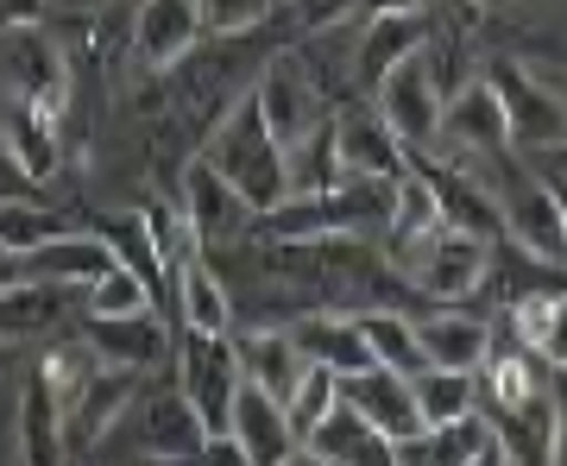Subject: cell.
<instances>
[{
	"instance_id": "7dc6e473",
	"label": "cell",
	"mask_w": 567,
	"mask_h": 466,
	"mask_svg": "<svg viewBox=\"0 0 567 466\" xmlns=\"http://www.w3.org/2000/svg\"><path fill=\"white\" fill-rule=\"evenodd\" d=\"M278 466H328L322 454H316V447H290V454H284Z\"/></svg>"
},
{
	"instance_id": "603a6c76",
	"label": "cell",
	"mask_w": 567,
	"mask_h": 466,
	"mask_svg": "<svg viewBox=\"0 0 567 466\" xmlns=\"http://www.w3.org/2000/svg\"><path fill=\"white\" fill-rule=\"evenodd\" d=\"M171 309H177V328L189 334H234V297H227L221 271L208 252L177 265V278H171Z\"/></svg>"
},
{
	"instance_id": "83f0119b",
	"label": "cell",
	"mask_w": 567,
	"mask_h": 466,
	"mask_svg": "<svg viewBox=\"0 0 567 466\" xmlns=\"http://www.w3.org/2000/svg\"><path fill=\"white\" fill-rule=\"evenodd\" d=\"M303 447H316L328 466H398V454H391V435H379V428L365 423L360 410H347V404L328 410Z\"/></svg>"
},
{
	"instance_id": "f907efd6",
	"label": "cell",
	"mask_w": 567,
	"mask_h": 466,
	"mask_svg": "<svg viewBox=\"0 0 567 466\" xmlns=\"http://www.w3.org/2000/svg\"><path fill=\"white\" fill-rule=\"evenodd\" d=\"M271 7H290V0H271Z\"/></svg>"
},
{
	"instance_id": "d6a6232c",
	"label": "cell",
	"mask_w": 567,
	"mask_h": 466,
	"mask_svg": "<svg viewBox=\"0 0 567 466\" xmlns=\"http://www.w3.org/2000/svg\"><path fill=\"white\" fill-rule=\"evenodd\" d=\"M284 170H290V196H316L341 183V152H334V114L309 126L297 145H284Z\"/></svg>"
},
{
	"instance_id": "cb8c5ba5",
	"label": "cell",
	"mask_w": 567,
	"mask_h": 466,
	"mask_svg": "<svg viewBox=\"0 0 567 466\" xmlns=\"http://www.w3.org/2000/svg\"><path fill=\"white\" fill-rule=\"evenodd\" d=\"M76 303H82L76 284H13L0 290V334L7 341H39V334L70 322Z\"/></svg>"
},
{
	"instance_id": "9c48e42d",
	"label": "cell",
	"mask_w": 567,
	"mask_h": 466,
	"mask_svg": "<svg viewBox=\"0 0 567 466\" xmlns=\"http://www.w3.org/2000/svg\"><path fill=\"white\" fill-rule=\"evenodd\" d=\"M429 152H447V158H505L511 152V121L486 76L461 82L442 102V133H435Z\"/></svg>"
},
{
	"instance_id": "4fadbf2b",
	"label": "cell",
	"mask_w": 567,
	"mask_h": 466,
	"mask_svg": "<svg viewBox=\"0 0 567 466\" xmlns=\"http://www.w3.org/2000/svg\"><path fill=\"white\" fill-rule=\"evenodd\" d=\"M133 397H140V372L102 365V372H95V385L63 410V454H70V460H89V454L114 435V423H121V410L133 404Z\"/></svg>"
},
{
	"instance_id": "681fc988",
	"label": "cell",
	"mask_w": 567,
	"mask_h": 466,
	"mask_svg": "<svg viewBox=\"0 0 567 466\" xmlns=\"http://www.w3.org/2000/svg\"><path fill=\"white\" fill-rule=\"evenodd\" d=\"M447 7H454V13H461V20H473V13H480V7H486V0H447Z\"/></svg>"
},
{
	"instance_id": "30bf717a",
	"label": "cell",
	"mask_w": 567,
	"mask_h": 466,
	"mask_svg": "<svg viewBox=\"0 0 567 466\" xmlns=\"http://www.w3.org/2000/svg\"><path fill=\"white\" fill-rule=\"evenodd\" d=\"M372 107H379V121L398 133V145H404L410 158L435 145V133H442V89H435V76H429L423 51H416L410 63H398V70L372 89Z\"/></svg>"
},
{
	"instance_id": "bcb514c9",
	"label": "cell",
	"mask_w": 567,
	"mask_h": 466,
	"mask_svg": "<svg viewBox=\"0 0 567 466\" xmlns=\"http://www.w3.org/2000/svg\"><path fill=\"white\" fill-rule=\"evenodd\" d=\"M13 284H25V252H7L0 246V290H13Z\"/></svg>"
},
{
	"instance_id": "ee69618b",
	"label": "cell",
	"mask_w": 567,
	"mask_h": 466,
	"mask_svg": "<svg viewBox=\"0 0 567 466\" xmlns=\"http://www.w3.org/2000/svg\"><path fill=\"white\" fill-rule=\"evenodd\" d=\"M189 466H252V460L240 454V442H234V435H208V442L196 447V460H189Z\"/></svg>"
},
{
	"instance_id": "f1b7e54d",
	"label": "cell",
	"mask_w": 567,
	"mask_h": 466,
	"mask_svg": "<svg viewBox=\"0 0 567 466\" xmlns=\"http://www.w3.org/2000/svg\"><path fill=\"white\" fill-rule=\"evenodd\" d=\"M203 442H208V428L177 385L145 404V460H196Z\"/></svg>"
},
{
	"instance_id": "5b68a950",
	"label": "cell",
	"mask_w": 567,
	"mask_h": 466,
	"mask_svg": "<svg viewBox=\"0 0 567 466\" xmlns=\"http://www.w3.org/2000/svg\"><path fill=\"white\" fill-rule=\"evenodd\" d=\"M486 82L492 95H498V107H505L511 121V152H561L567 145V107L555 89H543L536 82V70H529L524 58H492L486 63Z\"/></svg>"
},
{
	"instance_id": "484cf974",
	"label": "cell",
	"mask_w": 567,
	"mask_h": 466,
	"mask_svg": "<svg viewBox=\"0 0 567 466\" xmlns=\"http://www.w3.org/2000/svg\"><path fill=\"white\" fill-rule=\"evenodd\" d=\"M95 240L114 252V265H121V271H133V278L145 284L152 309L171 303V278H164L158 252H152V234H145L140 208H114V215H95Z\"/></svg>"
},
{
	"instance_id": "ffe728a7",
	"label": "cell",
	"mask_w": 567,
	"mask_h": 466,
	"mask_svg": "<svg viewBox=\"0 0 567 466\" xmlns=\"http://www.w3.org/2000/svg\"><path fill=\"white\" fill-rule=\"evenodd\" d=\"M341 404L360 410L365 423L379 428V435H391V442H404V435H416V397H410V379H398V372H385V365H365V372H347L341 379Z\"/></svg>"
},
{
	"instance_id": "f6af8a7d",
	"label": "cell",
	"mask_w": 567,
	"mask_h": 466,
	"mask_svg": "<svg viewBox=\"0 0 567 466\" xmlns=\"http://www.w3.org/2000/svg\"><path fill=\"white\" fill-rule=\"evenodd\" d=\"M429 0H360L365 20H379V13H423Z\"/></svg>"
},
{
	"instance_id": "52a82bcc",
	"label": "cell",
	"mask_w": 567,
	"mask_h": 466,
	"mask_svg": "<svg viewBox=\"0 0 567 466\" xmlns=\"http://www.w3.org/2000/svg\"><path fill=\"white\" fill-rule=\"evenodd\" d=\"M183 221H189V234H196V246H203L208 259L215 252H234V246H246L252 234H259V215L240 203V189L215 170V164L196 152V158L183 164Z\"/></svg>"
},
{
	"instance_id": "277c9868",
	"label": "cell",
	"mask_w": 567,
	"mask_h": 466,
	"mask_svg": "<svg viewBox=\"0 0 567 466\" xmlns=\"http://www.w3.org/2000/svg\"><path fill=\"white\" fill-rule=\"evenodd\" d=\"M252 102H259V114H265V126H271V139L278 145H297L309 126H322L328 114H334L328 89L316 82V70L303 63L297 44H284V51H271V58L259 63Z\"/></svg>"
},
{
	"instance_id": "d6986e66",
	"label": "cell",
	"mask_w": 567,
	"mask_h": 466,
	"mask_svg": "<svg viewBox=\"0 0 567 466\" xmlns=\"http://www.w3.org/2000/svg\"><path fill=\"white\" fill-rule=\"evenodd\" d=\"M416 346H423L429 365L480 379V365L492 353V328L466 309H429V315H416Z\"/></svg>"
},
{
	"instance_id": "f546056e",
	"label": "cell",
	"mask_w": 567,
	"mask_h": 466,
	"mask_svg": "<svg viewBox=\"0 0 567 466\" xmlns=\"http://www.w3.org/2000/svg\"><path fill=\"white\" fill-rule=\"evenodd\" d=\"M20 466H70L63 454V410L44 385V372H32L20 391Z\"/></svg>"
},
{
	"instance_id": "7402d4cb",
	"label": "cell",
	"mask_w": 567,
	"mask_h": 466,
	"mask_svg": "<svg viewBox=\"0 0 567 466\" xmlns=\"http://www.w3.org/2000/svg\"><path fill=\"white\" fill-rule=\"evenodd\" d=\"M0 152L20 164L25 183H51L63 170V139H58V121L44 114V107L32 102H7V114H0Z\"/></svg>"
},
{
	"instance_id": "9a60e30c",
	"label": "cell",
	"mask_w": 567,
	"mask_h": 466,
	"mask_svg": "<svg viewBox=\"0 0 567 466\" xmlns=\"http://www.w3.org/2000/svg\"><path fill=\"white\" fill-rule=\"evenodd\" d=\"M82 341L102 353V365L152 372L171 353V322L158 309H140V315H82Z\"/></svg>"
},
{
	"instance_id": "ac0fdd59",
	"label": "cell",
	"mask_w": 567,
	"mask_h": 466,
	"mask_svg": "<svg viewBox=\"0 0 567 466\" xmlns=\"http://www.w3.org/2000/svg\"><path fill=\"white\" fill-rule=\"evenodd\" d=\"M227 341H234V360H240V379H246V385H259L265 397L290 404V391L303 385L309 360L297 353V341L284 334V322H271V328H240V334H227Z\"/></svg>"
},
{
	"instance_id": "7bdbcfd3",
	"label": "cell",
	"mask_w": 567,
	"mask_h": 466,
	"mask_svg": "<svg viewBox=\"0 0 567 466\" xmlns=\"http://www.w3.org/2000/svg\"><path fill=\"white\" fill-rule=\"evenodd\" d=\"M44 13H51V0H0V39H7V32L44 25Z\"/></svg>"
},
{
	"instance_id": "74e56055",
	"label": "cell",
	"mask_w": 567,
	"mask_h": 466,
	"mask_svg": "<svg viewBox=\"0 0 567 466\" xmlns=\"http://www.w3.org/2000/svg\"><path fill=\"white\" fill-rule=\"evenodd\" d=\"M334 404H341V379H334L328 365H309L303 385L290 391V404H284V416H290V428H297V442H309V435H316V423H322Z\"/></svg>"
},
{
	"instance_id": "8d00e7d4",
	"label": "cell",
	"mask_w": 567,
	"mask_h": 466,
	"mask_svg": "<svg viewBox=\"0 0 567 466\" xmlns=\"http://www.w3.org/2000/svg\"><path fill=\"white\" fill-rule=\"evenodd\" d=\"M140 221H145V234H152V252H158L164 278H177V265L203 252V246H196V234H189V221H183V208L145 203V208H140Z\"/></svg>"
},
{
	"instance_id": "8fae6325",
	"label": "cell",
	"mask_w": 567,
	"mask_h": 466,
	"mask_svg": "<svg viewBox=\"0 0 567 466\" xmlns=\"http://www.w3.org/2000/svg\"><path fill=\"white\" fill-rule=\"evenodd\" d=\"M334 152H341V177H379L398 183L410 170V152L398 145L372 102H341L334 107Z\"/></svg>"
},
{
	"instance_id": "c3c4849f",
	"label": "cell",
	"mask_w": 567,
	"mask_h": 466,
	"mask_svg": "<svg viewBox=\"0 0 567 466\" xmlns=\"http://www.w3.org/2000/svg\"><path fill=\"white\" fill-rule=\"evenodd\" d=\"M473 466H511V460H505V447L492 442V447H486V454H480V460H473Z\"/></svg>"
},
{
	"instance_id": "2e32d148",
	"label": "cell",
	"mask_w": 567,
	"mask_h": 466,
	"mask_svg": "<svg viewBox=\"0 0 567 466\" xmlns=\"http://www.w3.org/2000/svg\"><path fill=\"white\" fill-rule=\"evenodd\" d=\"M284 334L297 341V353H303L309 365H328L334 379L372 365V346H365L360 322H353L347 309H297V315L284 322Z\"/></svg>"
},
{
	"instance_id": "1f68e13d",
	"label": "cell",
	"mask_w": 567,
	"mask_h": 466,
	"mask_svg": "<svg viewBox=\"0 0 567 466\" xmlns=\"http://www.w3.org/2000/svg\"><path fill=\"white\" fill-rule=\"evenodd\" d=\"M410 397H416V423L423 428H442V423H461L480 410V379L466 372H442V365H423L410 379Z\"/></svg>"
},
{
	"instance_id": "8992f818",
	"label": "cell",
	"mask_w": 567,
	"mask_h": 466,
	"mask_svg": "<svg viewBox=\"0 0 567 466\" xmlns=\"http://www.w3.org/2000/svg\"><path fill=\"white\" fill-rule=\"evenodd\" d=\"M410 170L429 183L435 215H442L447 234H466V240H486V246L505 240V208H498V196H492V183L473 177L461 158H447V152H416Z\"/></svg>"
},
{
	"instance_id": "7a4b0ae2",
	"label": "cell",
	"mask_w": 567,
	"mask_h": 466,
	"mask_svg": "<svg viewBox=\"0 0 567 466\" xmlns=\"http://www.w3.org/2000/svg\"><path fill=\"white\" fill-rule=\"evenodd\" d=\"M391 271H398V278H410V290H416V297H429L435 309H454V303H466V297H480V290H486L492 246L435 227V234H423V240L391 246Z\"/></svg>"
},
{
	"instance_id": "d4e9b609",
	"label": "cell",
	"mask_w": 567,
	"mask_h": 466,
	"mask_svg": "<svg viewBox=\"0 0 567 466\" xmlns=\"http://www.w3.org/2000/svg\"><path fill=\"white\" fill-rule=\"evenodd\" d=\"M114 271V252H107L95 234H58L44 240L39 252H25V284H95Z\"/></svg>"
},
{
	"instance_id": "44dd1931",
	"label": "cell",
	"mask_w": 567,
	"mask_h": 466,
	"mask_svg": "<svg viewBox=\"0 0 567 466\" xmlns=\"http://www.w3.org/2000/svg\"><path fill=\"white\" fill-rule=\"evenodd\" d=\"M221 435H234L252 466H278L290 447H303L297 442V428H290V416H284V404L278 397H265L259 385H240V397H234V410H227Z\"/></svg>"
},
{
	"instance_id": "836d02e7",
	"label": "cell",
	"mask_w": 567,
	"mask_h": 466,
	"mask_svg": "<svg viewBox=\"0 0 567 466\" xmlns=\"http://www.w3.org/2000/svg\"><path fill=\"white\" fill-rule=\"evenodd\" d=\"M39 372H44V385H51V397H58V410H70L82 391L95 385V372H102V353L82 341V334H63V341L39 360Z\"/></svg>"
},
{
	"instance_id": "3957f363",
	"label": "cell",
	"mask_w": 567,
	"mask_h": 466,
	"mask_svg": "<svg viewBox=\"0 0 567 466\" xmlns=\"http://www.w3.org/2000/svg\"><path fill=\"white\" fill-rule=\"evenodd\" d=\"M498 170H505V189H492L498 196V208H505V234L517 240V252L536 265H555V271H567V203L555 196V183H543L536 170H524V164L492 158Z\"/></svg>"
},
{
	"instance_id": "e575fe53",
	"label": "cell",
	"mask_w": 567,
	"mask_h": 466,
	"mask_svg": "<svg viewBox=\"0 0 567 466\" xmlns=\"http://www.w3.org/2000/svg\"><path fill=\"white\" fill-rule=\"evenodd\" d=\"M58 234H70V227H63L44 203H32V196H0V246H7V252H39V246L58 240Z\"/></svg>"
},
{
	"instance_id": "f35d334b",
	"label": "cell",
	"mask_w": 567,
	"mask_h": 466,
	"mask_svg": "<svg viewBox=\"0 0 567 466\" xmlns=\"http://www.w3.org/2000/svg\"><path fill=\"white\" fill-rule=\"evenodd\" d=\"M140 309H152V297H145V284L133 278V271H107V278H95V284H82V315H140Z\"/></svg>"
},
{
	"instance_id": "5bb4252c",
	"label": "cell",
	"mask_w": 567,
	"mask_h": 466,
	"mask_svg": "<svg viewBox=\"0 0 567 466\" xmlns=\"http://www.w3.org/2000/svg\"><path fill=\"white\" fill-rule=\"evenodd\" d=\"M435 39V13H379V20H365L360 32V51H353V82H360V95H372L379 82L398 70V63H410L423 44Z\"/></svg>"
},
{
	"instance_id": "ba28073f",
	"label": "cell",
	"mask_w": 567,
	"mask_h": 466,
	"mask_svg": "<svg viewBox=\"0 0 567 466\" xmlns=\"http://www.w3.org/2000/svg\"><path fill=\"white\" fill-rule=\"evenodd\" d=\"M240 385L246 379H240V360H234L227 334H189V328H177V391L203 416L208 435L227 428V410H234Z\"/></svg>"
},
{
	"instance_id": "7c38bea8",
	"label": "cell",
	"mask_w": 567,
	"mask_h": 466,
	"mask_svg": "<svg viewBox=\"0 0 567 466\" xmlns=\"http://www.w3.org/2000/svg\"><path fill=\"white\" fill-rule=\"evenodd\" d=\"M208 44V20H203V0H145L140 20H133V51H140L145 70L171 76L189 51Z\"/></svg>"
},
{
	"instance_id": "60d3db41",
	"label": "cell",
	"mask_w": 567,
	"mask_h": 466,
	"mask_svg": "<svg viewBox=\"0 0 567 466\" xmlns=\"http://www.w3.org/2000/svg\"><path fill=\"white\" fill-rule=\"evenodd\" d=\"M353 7H360V0H290V25H297L303 39H316V32H334V25L353 20Z\"/></svg>"
},
{
	"instance_id": "4dcf8cb0",
	"label": "cell",
	"mask_w": 567,
	"mask_h": 466,
	"mask_svg": "<svg viewBox=\"0 0 567 466\" xmlns=\"http://www.w3.org/2000/svg\"><path fill=\"white\" fill-rule=\"evenodd\" d=\"M353 322H360L365 346H372V365H385V372H398V379H416L423 372V346H416V315H404V309H347Z\"/></svg>"
},
{
	"instance_id": "e0dca14e",
	"label": "cell",
	"mask_w": 567,
	"mask_h": 466,
	"mask_svg": "<svg viewBox=\"0 0 567 466\" xmlns=\"http://www.w3.org/2000/svg\"><path fill=\"white\" fill-rule=\"evenodd\" d=\"M7 70H13L20 102H32L51 121H63V107H70V63L51 44V32H39V25L32 32H7Z\"/></svg>"
},
{
	"instance_id": "b9f144b4",
	"label": "cell",
	"mask_w": 567,
	"mask_h": 466,
	"mask_svg": "<svg viewBox=\"0 0 567 466\" xmlns=\"http://www.w3.org/2000/svg\"><path fill=\"white\" fill-rule=\"evenodd\" d=\"M536 360L567 379V290L555 297V309H548V328H543V341H536Z\"/></svg>"
},
{
	"instance_id": "4316f807",
	"label": "cell",
	"mask_w": 567,
	"mask_h": 466,
	"mask_svg": "<svg viewBox=\"0 0 567 466\" xmlns=\"http://www.w3.org/2000/svg\"><path fill=\"white\" fill-rule=\"evenodd\" d=\"M492 447V423L473 410L461 423H442V428H416L404 442H391L398 466H473L480 454Z\"/></svg>"
},
{
	"instance_id": "6da1fadb",
	"label": "cell",
	"mask_w": 567,
	"mask_h": 466,
	"mask_svg": "<svg viewBox=\"0 0 567 466\" xmlns=\"http://www.w3.org/2000/svg\"><path fill=\"white\" fill-rule=\"evenodd\" d=\"M203 158L215 164L234 189H240V203L252 208V215H271L278 203H290L284 145L271 139V126H265L259 102H252V89H246L240 102H234L221 121L203 133Z\"/></svg>"
},
{
	"instance_id": "ab89813d",
	"label": "cell",
	"mask_w": 567,
	"mask_h": 466,
	"mask_svg": "<svg viewBox=\"0 0 567 466\" xmlns=\"http://www.w3.org/2000/svg\"><path fill=\"white\" fill-rule=\"evenodd\" d=\"M271 13V0H203V20H208V39H234L246 25H259Z\"/></svg>"
},
{
	"instance_id": "d590c367",
	"label": "cell",
	"mask_w": 567,
	"mask_h": 466,
	"mask_svg": "<svg viewBox=\"0 0 567 466\" xmlns=\"http://www.w3.org/2000/svg\"><path fill=\"white\" fill-rule=\"evenodd\" d=\"M435 227H442V215H435L429 183L416 177V170H404V177H398V189H391V227H385V240L391 246H410V240H423V234H435Z\"/></svg>"
}]
</instances>
